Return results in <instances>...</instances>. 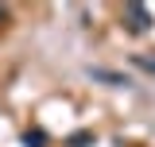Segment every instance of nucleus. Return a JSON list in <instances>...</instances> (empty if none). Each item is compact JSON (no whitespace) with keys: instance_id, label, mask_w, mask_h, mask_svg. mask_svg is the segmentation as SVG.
<instances>
[{"instance_id":"nucleus-1","label":"nucleus","mask_w":155,"mask_h":147,"mask_svg":"<svg viewBox=\"0 0 155 147\" xmlns=\"http://www.w3.org/2000/svg\"><path fill=\"white\" fill-rule=\"evenodd\" d=\"M128 19H132V31H147V12L140 4H128Z\"/></svg>"}]
</instances>
